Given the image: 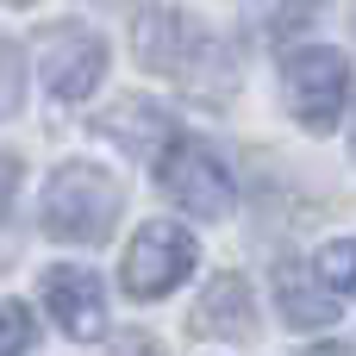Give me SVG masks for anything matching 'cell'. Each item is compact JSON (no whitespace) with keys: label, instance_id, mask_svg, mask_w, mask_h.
<instances>
[{"label":"cell","instance_id":"cell-13","mask_svg":"<svg viewBox=\"0 0 356 356\" xmlns=\"http://www.w3.org/2000/svg\"><path fill=\"white\" fill-rule=\"evenodd\" d=\"M31 344H38L31 307H19V300H0V356H25Z\"/></svg>","mask_w":356,"mask_h":356},{"label":"cell","instance_id":"cell-10","mask_svg":"<svg viewBox=\"0 0 356 356\" xmlns=\"http://www.w3.org/2000/svg\"><path fill=\"white\" fill-rule=\"evenodd\" d=\"M275 307H282V319L300 325V332H319V325L338 319V294H325L319 275L300 269V263H282V269H275Z\"/></svg>","mask_w":356,"mask_h":356},{"label":"cell","instance_id":"cell-18","mask_svg":"<svg viewBox=\"0 0 356 356\" xmlns=\"http://www.w3.org/2000/svg\"><path fill=\"white\" fill-rule=\"evenodd\" d=\"M307 356H350V350H344V344H313Z\"/></svg>","mask_w":356,"mask_h":356},{"label":"cell","instance_id":"cell-3","mask_svg":"<svg viewBox=\"0 0 356 356\" xmlns=\"http://www.w3.org/2000/svg\"><path fill=\"white\" fill-rule=\"evenodd\" d=\"M156 181H163V194L181 207V213H194V219H225L232 213V169L219 163V150L213 144H200V138H175L163 156H156Z\"/></svg>","mask_w":356,"mask_h":356},{"label":"cell","instance_id":"cell-11","mask_svg":"<svg viewBox=\"0 0 356 356\" xmlns=\"http://www.w3.org/2000/svg\"><path fill=\"white\" fill-rule=\"evenodd\" d=\"M181 88L188 94H200V100H225L232 88H238V56L219 44V38H207V31H194V44H188V56H181Z\"/></svg>","mask_w":356,"mask_h":356},{"label":"cell","instance_id":"cell-2","mask_svg":"<svg viewBox=\"0 0 356 356\" xmlns=\"http://www.w3.org/2000/svg\"><path fill=\"white\" fill-rule=\"evenodd\" d=\"M282 94H288V113L307 125V131H332L344 100H350V63L344 50L332 44H307L282 63Z\"/></svg>","mask_w":356,"mask_h":356},{"label":"cell","instance_id":"cell-7","mask_svg":"<svg viewBox=\"0 0 356 356\" xmlns=\"http://www.w3.org/2000/svg\"><path fill=\"white\" fill-rule=\"evenodd\" d=\"M194 338H225V344H244L257 332V294L244 275H213V288L194 300Z\"/></svg>","mask_w":356,"mask_h":356},{"label":"cell","instance_id":"cell-19","mask_svg":"<svg viewBox=\"0 0 356 356\" xmlns=\"http://www.w3.org/2000/svg\"><path fill=\"white\" fill-rule=\"evenodd\" d=\"M0 6H25V0H0Z\"/></svg>","mask_w":356,"mask_h":356},{"label":"cell","instance_id":"cell-14","mask_svg":"<svg viewBox=\"0 0 356 356\" xmlns=\"http://www.w3.org/2000/svg\"><path fill=\"white\" fill-rule=\"evenodd\" d=\"M19 94H25V56L13 44H0V119L19 113Z\"/></svg>","mask_w":356,"mask_h":356},{"label":"cell","instance_id":"cell-17","mask_svg":"<svg viewBox=\"0 0 356 356\" xmlns=\"http://www.w3.org/2000/svg\"><path fill=\"white\" fill-rule=\"evenodd\" d=\"M113 356H156V344H150L144 332H125V338H119V350H113Z\"/></svg>","mask_w":356,"mask_h":356},{"label":"cell","instance_id":"cell-16","mask_svg":"<svg viewBox=\"0 0 356 356\" xmlns=\"http://www.w3.org/2000/svg\"><path fill=\"white\" fill-rule=\"evenodd\" d=\"M13 188H19V163L0 156V219H6V207H13Z\"/></svg>","mask_w":356,"mask_h":356},{"label":"cell","instance_id":"cell-9","mask_svg":"<svg viewBox=\"0 0 356 356\" xmlns=\"http://www.w3.org/2000/svg\"><path fill=\"white\" fill-rule=\"evenodd\" d=\"M100 131L119 144V150H131V156H163L169 144H175V119L156 106V100H119L106 119H100Z\"/></svg>","mask_w":356,"mask_h":356},{"label":"cell","instance_id":"cell-4","mask_svg":"<svg viewBox=\"0 0 356 356\" xmlns=\"http://www.w3.org/2000/svg\"><path fill=\"white\" fill-rule=\"evenodd\" d=\"M181 275H194V238H188L181 225H169V219L144 225V232L131 238L125 263H119V282H125L131 300H156V294H169Z\"/></svg>","mask_w":356,"mask_h":356},{"label":"cell","instance_id":"cell-1","mask_svg":"<svg viewBox=\"0 0 356 356\" xmlns=\"http://www.w3.org/2000/svg\"><path fill=\"white\" fill-rule=\"evenodd\" d=\"M125 188L94 163H63L44 188V232L63 244H106L119 225Z\"/></svg>","mask_w":356,"mask_h":356},{"label":"cell","instance_id":"cell-15","mask_svg":"<svg viewBox=\"0 0 356 356\" xmlns=\"http://www.w3.org/2000/svg\"><path fill=\"white\" fill-rule=\"evenodd\" d=\"M300 19H319V0H288V6H275V13H269V38H294Z\"/></svg>","mask_w":356,"mask_h":356},{"label":"cell","instance_id":"cell-12","mask_svg":"<svg viewBox=\"0 0 356 356\" xmlns=\"http://www.w3.org/2000/svg\"><path fill=\"white\" fill-rule=\"evenodd\" d=\"M313 275H319L325 288H338V294H356V238H338V244H325Z\"/></svg>","mask_w":356,"mask_h":356},{"label":"cell","instance_id":"cell-6","mask_svg":"<svg viewBox=\"0 0 356 356\" xmlns=\"http://www.w3.org/2000/svg\"><path fill=\"white\" fill-rule=\"evenodd\" d=\"M44 307L75 344L106 338V288H100L94 269H50L44 275Z\"/></svg>","mask_w":356,"mask_h":356},{"label":"cell","instance_id":"cell-5","mask_svg":"<svg viewBox=\"0 0 356 356\" xmlns=\"http://www.w3.org/2000/svg\"><path fill=\"white\" fill-rule=\"evenodd\" d=\"M38 69L56 100H88L106 75V38L88 25H50L38 38Z\"/></svg>","mask_w":356,"mask_h":356},{"label":"cell","instance_id":"cell-8","mask_svg":"<svg viewBox=\"0 0 356 356\" xmlns=\"http://www.w3.org/2000/svg\"><path fill=\"white\" fill-rule=\"evenodd\" d=\"M131 44H138V63H144V69L175 75V69H181V56H188V44H194V25H188V13H181V6L156 0V6H144V13H138Z\"/></svg>","mask_w":356,"mask_h":356}]
</instances>
